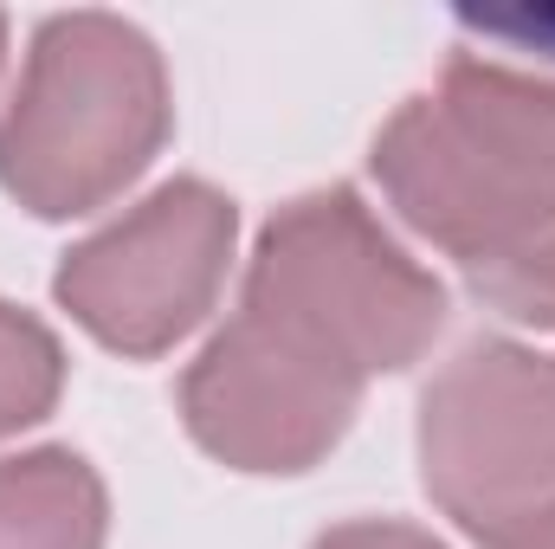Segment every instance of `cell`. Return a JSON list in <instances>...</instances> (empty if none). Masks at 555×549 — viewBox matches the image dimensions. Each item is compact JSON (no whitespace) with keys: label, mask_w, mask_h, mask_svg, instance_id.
Returning <instances> with one entry per match:
<instances>
[{"label":"cell","mask_w":555,"mask_h":549,"mask_svg":"<svg viewBox=\"0 0 555 549\" xmlns=\"http://www.w3.org/2000/svg\"><path fill=\"white\" fill-rule=\"evenodd\" d=\"M168 72L117 13H52L0 117V188L39 220L117 201L168 142Z\"/></svg>","instance_id":"cell-1"},{"label":"cell","mask_w":555,"mask_h":549,"mask_svg":"<svg viewBox=\"0 0 555 549\" xmlns=\"http://www.w3.org/2000/svg\"><path fill=\"white\" fill-rule=\"evenodd\" d=\"M375 181L439 253L511 259L555 220V137L498 85L446 59V85L408 98L375 137Z\"/></svg>","instance_id":"cell-2"},{"label":"cell","mask_w":555,"mask_h":549,"mask_svg":"<svg viewBox=\"0 0 555 549\" xmlns=\"http://www.w3.org/2000/svg\"><path fill=\"white\" fill-rule=\"evenodd\" d=\"M240 310L291 330L349 375H395L446 330V291L414 266L356 188H317L278 207L259 233Z\"/></svg>","instance_id":"cell-3"},{"label":"cell","mask_w":555,"mask_h":549,"mask_svg":"<svg viewBox=\"0 0 555 549\" xmlns=\"http://www.w3.org/2000/svg\"><path fill=\"white\" fill-rule=\"evenodd\" d=\"M420 478L478 544L555 511V369L517 343H465L420 401Z\"/></svg>","instance_id":"cell-4"},{"label":"cell","mask_w":555,"mask_h":549,"mask_svg":"<svg viewBox=\"0 0 555 549\" xmlns=\"http://www.w3.org/2000/svg\"><path fill=\"white\" fill-rule=\"evenodd\" d=\"M240 214L207 181H168L137 201L124 220L91 233L65 253L52 297L117 356H162L175 349L220 297L233 259Z\"/></svg>","instance_id":"cell-5"},{"label":"cell","mask_w":555,"mask_h":549,"mask_svg":"<svg viewBox=\"0 0 555 549\" xmlns=\"http://www.w3.org/2000/svg\"><path fill=\"white\" fill-rule=\"evenodd\" d=\"M362 375L240 310L181 375V420L233 472H310L362 408Z\"/></svg>","instance_id":"cell-6"},{"label":"cell","mask_w":555,"mask_h":549,"mask_svg":"<svg viewBox=\"0 0 555 549\" xmlns=\"http://www.w3.org/2000/svg\"><path fill=\"white\" fill-rule=\"evenodd\" d=\"M111 498L85 452L39 446L0 459V549H104Z\"/></svg>","instance_id":"cell-7"},{"label":"cell","mask_w":555,"mask_h":549,"mask_svg":"<svg viewBox=\"0 0 555 549\" xmlns=\"http://www.w3.org/2000/svg\"><path fill=\"white\" fill-rule=\"evenodd\" d=\"M452 65L478 72L504 98H517L555 137V7L543 13H459Z\"/></svg>","instance_id":"cell-8"},{"label":"cell","mask_w":555,"mask_h":549,"mask_svg":"<svg viewBox=\"0 0 555 549\" xmlns=\"http://www.w3.org/2000/svg\"><path fill=\"white\" fill-rule=\"evenodd\" d=\"M65 395V349L59 336L0 297V433H20L59 408Z\"/></svg>","instance_id":"cell-9"},{"label":"cell","mask_w":555,"mask_h":549,"mask_svg":"<svg viewBox=\"0 0 555 549\" xmlns=\"http://www.w3.org/2000/svg\"><path fill=\"white\" fill-rule=\"evenodd\" d=\"M472 291L511 317V323H530V330H555V220L517 246L511 259H491V266H472Z\"/></svg>","instance_id":"cell-10"},{"label":"cell","mask_w":555,"mask_h":549,"mask_svg":"<svg viewBox=\"0 0 555 549\" xmlns=\"http://www.w3.org/2000/svg\"><path fill=\"white\" fill-rule=\"evenodd\" d=\"M310 549H446L433 531L420 524H395V518H356V524H336L323 531Z\"/></svg>","instance_id":"cell-11"},{"label":"cell","mask_w":555,"mask_h":549,"mask_svg":"<svg viewBox=\"0 0 555 549\" xmlns=\"http://www.w3.org/2000/svg\"><path fill=\"white\" fill-rule=\"evenodd\" d=\"M491 549H555V511L537 518V524H524V531H511L504 544H491Z\"/></svg>","instance_id":"cell-12"},{"label":"cell","mask_w":555,"mask_h":549,"mask_svg":"<svg viewBox=\"0 0 555 549\" xmlns=\"http://www.w3.org/2000/svg\"><path fill=\"white\" fill-rule=\"evenodd\" d=\"M0 59H7V20H0Z\"/></svg>","instance_id":"cell-13"},{"label":"cell","mask_w":555,"mask_h":549,"mask_svg":"<svg viewBox=\"0 0 555 549\" xmlns=\"http://www.w3.org/2000/svg\"><path fill=\"white\" fill-rule=\"evenodd\" d=\"M550 369H555V356H550Z\"/></svg>","instance_id":"cell-14"}]
</instances>
